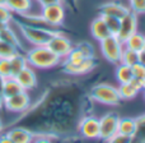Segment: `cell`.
<instances>
[{"label":"cell","mask_w":145,"mask_h":143,"mask_svg":"<svg viewBox=\"0 0 145 143\" xmlns=\"http://www.w3.org/2000/svg\"><path fill=\"white\" fill-rule=\"evenodd\" d=\"M28 65L37 69H50L59 65L63 59L50 50L47 46H33L25 53Z\"/></svg>","instance_id":"1"},{"label":"cell","mask_w":145,"mask_h":143,"mask_svg":"<svg viewBox=\"0 0 145 143\" xmlns=\"http://www.w3.org/2000/svg\"><path fill=\"white\" fill-rule=\"evenodd\" d=\"M17 23V26L19 27L20 32H22L23 37L28 41L29 43H32L33 46H46L48 43V41L54 37L55 35L60 33V31L55 30H48V28H40V27H31V26H25L22 23Z\"/></svg>","instance_id":"2"},{"label":"cell","mask_w":145,"mask_h":143,"mask_svg":"<svg viewBox=\"0 0 145 143\" xmlns=\"http://www.w3.org/2000/svg\"><path fill=\"white\" fill-rule=\"evenodd\" d=\"M90 96L93 100L97 102L103 103V105H118L121 102L120 95L116 87L107 83H101V84H95L94 87L90 90Z\"/></svg>","instance_id":"3"},{"label":"cell","mask_w":145,"mask_h":143,"mask_svg":"<svg viewBox=\"0 0 145 143\" xmlns=\"http://www.w3.org/2000/svg\"><path fill=\"white\" fill-rule=\"evenodd\" d=\"M123 50V42H121L117 36H108L103 41H101V51L107 61L112 64H120L121 54Z\"/></svg>","instance_id":"4"},{"label":"cell","mask_w":145,"mask_h":143,"mask_svg":"<svg viewBox=\"0 0 145 143\" xmlns=\"http://www.w3.org/2000/svg\"><path fill=\"white\" fill-rule=\"evenodd\" d=\"M41 15H42V18L51 27L63 26L64 20H65V8H64V4L63 3H59V4L42 7Z\"/></svg>","instance_id":"5"},{"label":"cell","mask_w":145,"mask_h":143,"mask_svg":"<svg viewBox=\"0 0 145 143\" xmlns=\"http://www.w3.org/2000/svg\"><path fill=\"white\" fill-rule=\"evenodd\" d=\"M136 30H138V14L129 10L120 19V30L116 36L121 42H125L133 33L136 32Z\"/></svg>","instance_id":"6"},{"label":"cell","mask_w":145,"mask_h":143,"mask_svg":"<svg viewBox=\"0 0 145 143\" xmlns=\"http://www.w3.org/2000/svg\"><path fill=\"white\" fill-rule=\"evenodd\" d=\"M118 120H120V118L113 113L106 114L105 116H102L99 119V137L98 138L107 142L111 137L115 136L117 133Z\"/></svg>","instance_id":"7"},{"label":"cell","mask_w":145,"mask_h":143,"mask_svg":"<svg viewBox=\"0 0 145 143\" xmlns=\"http://www.w3.org/2000/svg\"><path fill=\"white\" fill-rule=\"evenodd\" d=\"M31 105V97L28 91H22L17 95L4 100V107L10 113H23Z\"/></svg>","instance_id":"8"},{"label":"cell","mask_w":145,"mask_h":143,"mask_svg":"<svg viewBox=\"0 0 145 143\" xmlns=\"http://www.w3.org/2000/svg\"><path fill=\"white\" fill-rule=\"evenodd\" d=\"M46 46H47L52 53H55L57 56H60L61 59H65L66 56H68V54L70 53V50L72 49L71 41L69 40L66 36H64L61 32L54 36V37L48 41V43Z\"/></svg>","instance_id":"9"},{"label":"cell","mask_w":145,"mask_h":143,"mask_svg":"<svg viewBox=\"0 0 145 143\" xmlns=\"http://www.w3.org/2000/svg\"><path fill=\"white\" fill-rule=\"evenodd\" d=\"M79 130L83 137L88 139H94L99 137V119L94 116H85L79 123Z\"/></svg>","instance_id":"10"},{"label":"cell","mask_w":145,"mask_h":143,"mask_svg":"<svg viewBox=\"0 0 145 143\" xmlns=\"http://www.w3.org/2000/svg\"><path fill=\"white\" fill-rule=\"evenodd\" d=\"M94 59H84L79 63H65L63 64V69L69 74H85V73L92 72L95 68Z\"/></svg>","instance_id":"11"},{"label":"cell","mask_w":145,"mask_h":143,"mask_svg":"<svg viewBox=\"0 0 145 143\" xmlns=\"http://www.w3.org/2000/svg\"><path fill=\"white\" fill-rule=\"evenodd\" d=\"M129 10H130V8L125 7V5H122L121 3H117V1H107L98 7L99 15H111V17L120 18V19Z\"/></svg>","instance_id":"12"},{"label":"cell","mask_w":145,"mask_h":143,"mask_svg":"<svg viewBox=\"0 0 145 143\" xmlns=\"http://www.w3.org/2000/svg\"><path fill=\"white\" fill-rule=\"evenodd\" d=\"M14 78L20 84V87H22L23 91H31L36 87V84H37V77H36V73L29 65H27L23 71H20Z\"/></svg>","instance_id":"13"},{"label":"cell","mask_w":145,"mask_h":143,"mask_svg":"<svg viewBox=\"0 0 145 143\" xmlns=\"http://www.w3.org/2000/svg\"><path fill=\"white\" fill-rule=\"evenodd\" d=\"M7 136L12 139L13 143H32V141L35 139V134L22 127L10 129L9 132H7Z\"/></svg>","instance_id":"14"},{"label":"cell","mask_w":145,"mask_h":143,"mask_svg":"<svg viewBox=\"0 0 145 143\" xmlns=\"http://www.w3.org/2000/svg\"><path fill=\"white\" fill-rule=\"evenodd\" d=\"M90 32H92V36L95 38L97 41H103L105 38H107L108 36H111V32L108 31L107 26H106L105 20L103 18L101 17H97L90 24Z\"/></svg>","instance_id":"15"},{"label":"cell","mask_w":145,"mask_h":143,"mask_svg":"<svg viewBox=\"0 0 145 143\" xmlns=\"http://www.w3.org/2000/svg\"><path fill=\"white\" fill-rule=\"evenodd\" d=\"M22 87L20 84L17 82V79L13 77L7 78V79H1V84H0V92H1L3 97L5 98H9L12 96L17 95V93L22 92Z\"/></svg>","instance_id":"16"},{"label":"cell","mask_w":145,"mask_h":143,"mask_svg":"<svg viewBox=\"0 0 145 143\" xmlns=\"http://www.w3.org/2000/svg\"><path fill=\"white\" fill-rule=\"evenodd\" d=\"M5 5L12 10L13 14H25L32 9L33 0H7Z\"/></svg>","instance_id":"17"},{"label":"cell","mask_w":145,"mask_h":143,"mask_svg":"<svg viewBox=\"0 0 145 143\" xmlns=\"http://www.w3.org/2000/svg\"><path fill=\"white\" fill-rule=\"evenodd\" d=\"M136 119L134 118H120L117 127V133L123 134V136H130L133 137L136 133Z\"/></svg>","instance_id":"18"},{"label":"cell","mask_w":145,"mask_h":143,"mask_svg":"<svg viewBox=\"0 0 145 143\" xmlns=\"http://www.w3.org/2000/svg\"><path fill=\"white\" fill-rule=\"evenodd\" d=\"M0 40H1V41H5V42L10 43V45H13V46H15V47H17L19 51H20V50L24 51V47H23V45H22V42H20V40L18 38L17 33H15L14 31H13L12 28L9 27V26H7V27H5L4 30L0 32Z\"/></svg>","instance_id":"19"},{"label":"cell","mask_w":145,"mask_h":143,"mask_svg":"<svg viewBox=\"0 0 145 143\" xmlns=\"http://www.w3.org/2000/svg\"><path fill=\"white\" fill-rule=\"evenodd\" d=\"M9 63H10V71H12V77L13 78L28 65L27 58H25V55L22 54V53H18V54H15L13 58H10Z\"/></svg>","instance_id":"20"},{"label":"cell","mask_w":145,"mask_h":143,"mask_svg":"<svg viewBox=\"0 0 145 143\" xmlns=\"http://www.w3.org/2000/svg\"><path fill=\"white\" fill-rule=\"evenodd\" d=\"M144 45H145V36L141 35V33H139V32L133 33V35L123 42V46H125V47L131 49V50L136 51V53L144 50Z\"/></svg>","instance_id":"21"},{"label":"cell","mask_w":145,"mask_h":143,"mask_svg":"<svg viewBox=\"0 0 145 143\" xmlns=\"http://www.w3.org/2000/svg\"><path fill=\"white\" fill-rule=\"evenodd\" d=\"M116 78H117L118 83H129L133 79V71L131 67L126 65V64H118L117 69H116Z\"/></svg>","instance_id":"22"},{"label":"cell","mask_w":145,"mask_h":143,"mask_svg":"<svg viewBox=\"0 0 145 143\" xmlns=\"http://www.w3.org/2000/svg\"><path fill=\"white\" fill-rule=\"evenodd\" d=\"M117 91H118V95H120L121 100H131V98H134L139 93V91L130 82L121 83L120 87L117 88Z\"/></svg>","instance_id":"23"},{"label":"cell","mask_w":145,"mask_h":143,"mask_svg":"<svg viewBox=\"0 0 145 143\" xmlns=\"http://www.w3.org/2000/svg\"><path fill=\"white\" fill-rule=\"evenodd\" d=\"M136 133L133 136V142L131 143H145V114L143 116L136 119Z\"/></svg>","instance_id":"24"},{"label":"cell","mask_w":145,"mask_h":143,"mask_svg":"<svg viewBox=\"0 0 145 143\" xmlns=\"http://www.w3.org/2000/svg\"><path fill=\"white\" fill-rule=\"evenodd\" d=\"M121 64H126L129 67H133L134 64L138 63V53L131 49H127L123 46V50H122V54H121V60H120Z\"/></svg>","instance_id":"25"},{"label":"cell","mask_w":145,"mask_h":143,"mask_svg":"<svg viewBox=\"0 0 145 143\" xmlns=\"http://www.w3.org/2000/svg\"><path fill=\"white\" fill-rule=\"evenodd\" d=\"M18 53H20V51L15 46L0 40V58L1 59H10Z\"/></svg>","instance_id":"26"},{"label":"cell","mask_w":145,"mask_h":143,"mask_svg":"<svg viewBox=\"0 0 145 143\" xmlns=\"http://www.w3.org/2000/svg\"><path fill=\"white\" fill-rule=\"evenodd\" d=\"M105 20L106 26H107L108 31L111 32V35L116 36L120 30V18H116V17H111V15H101Z\"/></svg>","instance_id":"27"},{"label":"cell","mask_w":145,"mask_h":143,"mask_svg":"<svg viewBox=\"0 0 145 143\" xmlns=\"http://www.w3.org/2000/svg\"><path fill=\"white\" fill-rule=\"evenodd\" d=\"M76 47L82 51L83 56H84L85 59H94V49H93V46L90 45V43L80 42L76 45Z\"/></svg>","instance_id":"28"},{"label":"cell","mask_w":145,"mask_h":143,"mask_svg":"<svg viewBox=\"0 0 145 143\" xmlns=\"http://www.w3.org/2000/svg\"><path fill=\"white\" fill-rule=\"evenodd\" d=\"M10 77H12V71H10L9 59L0 58V79H7Z\"/></svg>","instance_id":"29"},{"label":"cell","mask_w":145,"mask_h":143,"mask_svg":"<svg viewBox=\"0 0 145 143\" xmlns=\"http://www.w3.org/2000/svg\"><path fill=\"white\" fill-rule=\"evenodd\" d=\"M130 10L135 14H144L145 0H130Z\"/></svg>","instance_id":"30"},{"label":"cell","mask_w":145,"mask_h":143,"mask_svg":"<svg viewBox=\"0 0 145 143\" xmlns=\"http://www.w3.org/2000/svg\"><path fill=\"white\" fill-rule=\"evenodd\" d=\"M10 20H13V12L7 5H0V22L9 24Z\"/></svg>","instance_id":"31"},{"label":"cell","mask_w":145,"mask_h":143,"mask_svg":"<svg viewBox=\"0 0 145 143\" xmlns=\"http://www.w3.org/2000/svg\"><path fill=\"white\" fill-rule=\"evenodd\" d=\"M131 71H133V77L134 78L144 80V78H145V67L144 65H141L140 63H136L131 67Z\"/></svg>","instance_id":"32"},{"label":"cell","mask_w":145,"mask_h":143,"mask_svg":"<svg viewBox=\"0 0 145 143\" xmlns=\"http://www.w3.org/2000/svg\"><path fill=\"white\" fill-rule=\"evenodd\" d=\"M133 142V137L130 136H123V134L116 133L113 137H111L106 143H131Z\"/></svg>","instance_id":"33"},{"label":"cell","mask_w":145,"mask_h":143,"mask_svg":"<svg viewBox=\"0 0 145 143\" xmlns=\"http://www.w3.org/2000/svg\"><path fill=\"white\" fill-rule=\"evenodd\" d=\"M38 4L42 7H47V5H52V4H59V3H63V0H37Z\"/></svg>","instance_id":"34"},{"label":"cell","mask_w":145,"mask_h":143,"mask_svg":"<svg viewBox=\"0 0 145 143\" xmlns=\"http://www.w3.org/2000/svg\"><path fill=\"white\" fill-rule=\"evenodd\" d=\"M130 83L134 86V87L136 88V90L140 92L141 90H143V80H140V79H136V78H133V79L130 80Z\"/></svg>","instance_id":"35"},{"label":"cell","mask_w":145,"mask_h":143,"mask_svg":"<svg viewBox=\"0 0 145 143\" xmlns=\"http://www.w3.org/2000/svg\"><path fill=\"white\" fill-rule=\"evenodd\" d=\"M65 3V4L69 5V8L72 9L74 12H76L78 10V0H63V4Z\"/></svg>","instance_id":"36"},{"label":"cell","mask_w":145,"mask_h":143,"mask_svg":"<svg viewBox=\"0 0 145 143\" xmlns=\"http://www.w3.org/2000/svg\"><path fill=\"white\" fill-rule=\"evenodd\" d=\"M138 63L145 67V50H141L138 53Z\"/></svg>","instance_id":"37"},{"label":"cell","mask_w":145,"mask_h":143,"mask_svg":"<svg viewBox=\"0 0 145 143\" xmlns=\"http://www.w3.org/2000/svg\"><path fill=\"white\" fill-rule=\"evenodd\" d=\"M0 143H13V141L5 134H0Z\"/></svg>","instance_id":"38"},{"label":"cell","mask_w":145,"mask_h":143,"mask_svg":"<svg viewBox=\"0 0 145 143\" xmlns=\"http://www.w3.org/2000/svg\"><path fill=\"white\" fill-rule=\"evenodd\" d=\"M32 143H51V141L47 138H45V137H40V138L33 139Z\"/></svg>","instance_id":"39"},{"label":"cell","mask_w":145,"mask_h":143,"mask_svg":"<svg viewBox=\"0 0 145 143\" xmlns=\"http://www.w3.org/2000/svg\"><path fill=\"white\" fill-rule=\"evenodd\" d=\"M4 107V97H3V95H1V92H0V110Z\"/></svg>","instance_id":"40"},{"label":"cell","mask_w":145,"mask_h":143,"mask_svg":"<svg viewBox=\"0 0 145 143\" xmlns=\"http://www.w3.org/2000/svg\"><path fill=\"white\" fill-rule=\"evenodd\" d=\"M7 26H9V24H7V23H4V22H0V32H1V31L4 30Z\"/></svg>","instance_id":"41"},{"label":"cell","mask_w":145,"mask_h":143,"mask_svg":"<svg viewBox=\"0 0 145 143\" xmlns=\"http://www.w3.org/2000/svg\"><path fill=\"white\" fill-rule=\"evenodd\" d=\"M3 128H4V124H3V120H1V119H0V133H1Z\"/></svg>","instance_id":"42"},{"label":"cell","mask_w":145,"mask_h":143,"mask_svg":"<svg viewBox=\"0 0 145 143\" xmlns=\"http://www.w3.org/2000/svg\"><path fill=\"white\" fill-rule=\"evenodd\" d=\"M5 3H7V0H0V5H5Z\"/></svg>","instance_id":"43"},{"label":"cell","mask_w":145,"mask_h":143,"mask_svg":"<svg viewBox=\"0 0 145 143\" xmlns=\"http://www.w3.org/2000/svg\"><path fill=\"white\" fill-rule=\"evenodd\" d=\"M145 88V78H144V80H143V90Z\"/></svg>","instance_id":"44"},{"label":"cell","mask_w":145,"mask_h":143,"mask_svg":"<svg viewBox=\"0 0 145 143\" xmlns=\"http://www.w3.org/2000/svg\"><path fill=\"white\" fill-rule=\"evenodd\" d=\"M144 98H145V88H144Z\"/></svg>","instance_id":"45"},{"label":"cell","mask_w":145,"mask_h":143,"mask_svg":"<svg viewBox=\"0 0 145 143\" xmlns=\"http://www.w3.org/2000/svg\"><path fill=\"white\" fill-rule=\"evenodd\" d=\"M0 84H1V79H0Z\"/></svg>","instance_id":"46"},{"label":"cell","mask_w":145,"mask_h":143,"mask_svg":"<svg viewBox=\"0 0 145 143\" xmlns=\"http://www.w3.org/2000/svg\"><path fill=\"white\" fill-rule=\"evenodd\" d=\"M144 50H145V45H144Z\"/></svg>","instance_id":"47"}]
</instances>
